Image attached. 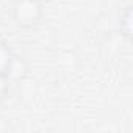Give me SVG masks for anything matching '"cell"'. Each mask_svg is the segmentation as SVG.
<instances>
[{
    "label": "cell",
    "mask_w": 133,
    "mask_h": 133,
    "mask_svg": "<svg viewBox=\"0 0 133 133\" xmlns=\"http://www.w3.org/2000/svg\"><path fill=\"white\" fill-rule=\"evenodd\" d=\"M45 14L42 0H13L11 17L14 24L22 30L36 28Z\"/></svg>",
    "instance_id": "obj_1"
},
{
    "label": "cell",
    "mask_w": 133,
    "mask_h": 133,
    "mask_svg": "<svg viewBox=\"0 0 133 133\" xmlns=\"http://www.w3.org/2000/svg\"><path fill=\"white\" fill-rule=\"evenodd\" d=\"M16 63V55L11 45L5 41H0V75H11Z\"/></svg>",
    "instance_id": "obj_2"
},
{
    "label": "cell",
    "mask_w": 133,
    "mask_h": 133,
    "mask_svg": "<svg viewBox=\"0 0 133 133\" xmlns=\"http://www.w3.org/2000/svg\"><path fill=\"white\" fill-rule=\"evenodd\" d=\"M119 31L125 41L131 39V6H125L119 16Z\"/></svg>",
    "instance_id": "obj_3"
},
{
    "label": "cell",
    "mask_w": 133,
    "mask_h": 133,
    "mask_svg": "<svg viewBox=\"0 0 133 133\" xmlns=\"http://www.w3.org/2000/svg\"><path fill=\"white\" fill-rule=\"evenodd\" d=\"M10 88H11L10 75H0V103H2V102L8 97Z\"/></svg>",
    "instance_id": "obj_4"
}]
</instances>
